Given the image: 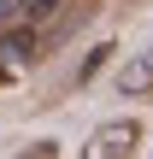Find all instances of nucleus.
Instances as JSON below:
<instances>
[{
	"mask_svg": "<svg viewBox=\"0 0 153 159\" xmlns=\"http://www.w3.org/2000/svg\"><path fill=\"white\" fill-rule=\"evenodd\" d=\"M142 148H147V124L124 112V118H100L88 142L77 148V159H136Z\"/></svg>",
	"mask_w": 153,
	"mask_h": 159,
	"instance_id": "1",
	"label": "nucleus"
},
{
	"mask_svg": "<svg viewBox=\"0 0 153 159\" xmlns=\"http://www.w3.org/2000/svg\"><path fill=\"white\" fill-rule=\"evenodd\" d=\"M29 65H41V30H35L29 18L0 24V77H18V71H29Z\"/></svg>",
	"mask_w": 153,
	"mask_h": 159,
	"instance_id": "2",
	"label": "nucleus"
},
{
	"mask_svg": "<svg viewBox=\"0 0 153 159\" xmlns=\"http://www.w3.org/2000/svg\"><path fill=\"white\" fill-rule=\"evenodd\" d=\"M112 83H118V94H124V100H142V94H153V41L118 65V77H112Z\"/></svg>",
	"mask_w": 153,
	"mask_h": 159,
	"instance_id": "3",
	"label": "nucleus"
},
{
	"mask_svg": "<svg viewBox=\"0 0 153 159\" xmlns=\"http://www.w3.org/2000/svg\"><path fill=\"white\" fill-rule=\"evenodd\" d=\"M112 53H118V41H94V47L83 53V65H77V77H71V83H77V89H88V83L112 65Z\"/></svg>",
	"mask_w": 153,
	"mask_h": 159,
	"instance_id": "4",
	"label": "nucleus"
},
{
	"mask_svg": "<svg viewBox=\"0 0 153 159\" xmlns=\"http://www.w3.org/2000/svg\"><path fill=\"white\" fill-rule=\"evenodd\" d=\"M59 148H65V142H53V136H35V142H24L12 159H59Z\"/></svg>",
	"mask_w": 153,
	"mask_h": 159,
	"instance_id": "5",
	"label": "nucleus"
},
{
	"mask_svg": "<svg viewBox=\"0 0 153 159\" xmlns=\"http://www.w3.org/2000/svg\"><path fill=\"white\" fill-rule=\"evenodd\" d=\"M59 6H71V0H24V18H29V24H41V18H53Z\"/></svg>",
	"mask_w": 153,
	"mask_h": 159,
	"instance_id": "6",
	"label": "nucleus"
},
{
	"mask_svg": "<svg viewBox=\"0 0 153 159\" xmlns=\"http://www.w3.org/2000/svg\"><path fill=\"white\" fill-rule=\"evenodd\" d=\"M24 18V0H0V24H18Z\"/></svg>",
	"mask_w": 153,
	"mask_h": 159,
	"instance_id": "7",
	"label": "nucleus"
}]
</instances>
